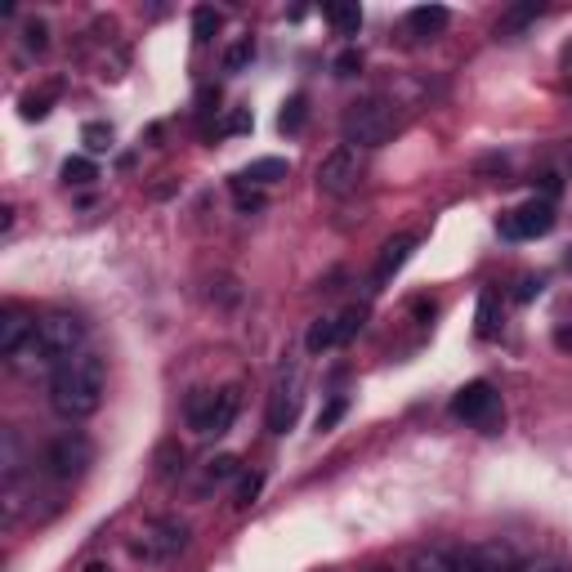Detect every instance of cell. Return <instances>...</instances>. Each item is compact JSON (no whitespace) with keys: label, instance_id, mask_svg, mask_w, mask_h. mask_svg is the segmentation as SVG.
<instances>
[{"label":"cell","instance_id":"obj_1","mask_svg":"<svg viewBox=\"0 0 572 572\" xmlns=\"http://www.w3.org/2000/svg\"><path fill=\"white\" fill-rule=\"evenodd\" d=\"M103 394H107V358L94 349H81L50 376V407L63 421H90L103 407Z\"/></svg>","mask_w":572,"mask_h":572},{"label":"cell","instance_id":"obj_2","mask_svg":"<svg viewBox=\"0 0 572 572\" xmlns=\"http://www.w3.org/2000/svg\"><path fill=\"white\" fill-rule=\"evenodd\" d=\"M81 349H86V322L67 309H54L46 318H36V335L14 367H63Z\"/></svg>","mask_w":572,"mask_h":572},{"label":"cell","instance_id":"obj_3","mask_svg":"<svg viewBox=\"0 0 572 572\" xmlns=\"http://www.w3.org/2000/svg\"><path fill=\"white\" fill-rule=\"evenodd\" d=\"M394 126H398V112H394L390 99H380V94H367V99L349 103L345 107V122H340V130H345V143L358 148V152L390 143Z\"/></svg>","mask_w":572,"mask_h":572},{"label":"cell","instance_id":"obj_4","mask_svg":"<svg viewBox=\"0 0 572 572\" xmlns=\"http://www.w3.org/2000/svg\"><path fill=\"white\" fill-rule=\"evenodd\" d=\"M90 466H94V443H90L81 430H63V434L50 438L46 452H41V470H46L54 483L81 479Z\"/></svg>","mask_w":572,"mask_h":572},{"label":"cell","instance_id":"obj_5","mask_svg":"<svg viewBox=\"0 0 572 572\" xmlns=\"http://www.w3.org/2000/svg\"><path fill=\"white\" fill-rule=\"evenodd\" d=\"M358 179H363V152L349 148V143H335L318 162V175H314L322 198H349L358 188Z\"/></svg>","mask_w":572,"mask_h":572},{"label":"cell","instance_id":"obj_6","mask_svg":"<svg viewBox=\"0 0 572 572\" xmlns=\"http://www.w3.org/2000/svg\"><path fill=\"white\" fill-rule=\"evenodd\" d=\"M183 546H188V523L162 514V519H148V523L139 527L135 559H143V563H170Z\"/></svg>","mask_w":572,"mask_h":572},{"label":"cell","instance_id":"obj_7","mask_svg":"<svg viewBox=\"0 0 572 572\" xmlns=\"http://www.w3.org/2000/svg\"><path fill=\"white\" fill-rule=\"evenodd\" d=\"M452 416H456V421H466V425L492 430V425L501 421V398H497V390H492L487 380H470L466 390H456Z\"/></svg>","mask_w":572,"mask_h":572},{"label":"cell","instance_id":"obj_8","mask_svg":"<svg viewBox=\"0 0 572 572\" xmlns=\"http://www.w3.org/2000/svg\"><path fill=\"white\" fill-rule=\"evenodd\" d=\"M555 228V206L550 202H523L519 211H510L506 219H501V233L506 238H514V242H532V238H546Z\"/></svg>","mask_w":572,"mask_h":572},{"label":"cell","instance_id":"obj_9","mask_svg":"<svg viewBox=\"0 0 572 572\" xmlns=\"http://www.w3.org/2000/svg\"><path fill=\"white\" fill-rule=\"evenodd\" d=\"M31 335H36V318L23 304H5V309H0V358L18 363L23 349L31 345Z\"/></svg>","mask_w":572,"mask_h":572},{"label":"cell","instance_id":"obj_10","mask_svg":"<svg viewBox=\"0 0 572 572\" xmlns=\"http://www.w3.org/2000/svg\"><path fill=\"white\" fill-rule=\"evenodd\" d=\"M215 416H219V390H193L183 398V425L193 434H215Z\"/></svg>","mask_w":572,"mask_h":572},{"label":"cell","instance_id":"obj_11","mask_svg":"<svg viewBox=\"0 0 572 572\" xmlns=\"http://www.w3.org/2000/svg\"><path fill=\"white\" fill-rule=\"evenodd\" d=\"M416 242H421L416 233H398V238H390L385 246H380V259H376V274H371V282H376V287H385V282H390V278L403 269V264L411 259Z\"/></svg>","mask_w":572,"mask_h":572},{"label":"cell","instance_id":"obj_12","mask_svg":"<svg viewBox=\"0 0 572 572\" xmlns=\"http://www.w3.org/2000/svg\"><path fill=\"white\" fill-rule=\"evenodd\" d=\"M291 425H295V394L278 385L269 398V434H287Z\"/></svg>","mask_w":572,"mask_h":572},{"label":"cell","instance_id":"obj_13","mask_svg":"<svg viewBox=\"0 0 572 572\" xmlns=\"http://www.w3.org/2000/svg\"><path fill=\"white\" fill-rule=\"evenodd\" d=\"M479 559H483V572H527L519 563V555L501 542H492V546H479Z\"/></svg>","mask_w":572,"mask_h":572},{"label":"cell","instance_id":"obj_14","mask_svg":"<svg viewBox=\"0 0 572 572\" xmlns=\"http://www.w3.org/2000/svg\"><path fill=\"white\" fill-rule=\"evenodd\" d=\"M291 175V166L282 162V157H259V162H251L238 179L242 183H278V179H287Z\"/></svg>","mask_w":572,"mask_h":572},{"label":"cell","instance_id":"obj_15","mask_svg":"<svg viewBox=\"0 0 572 572\" xmlns=\"http://www.w3.org/2000/svg\"><path fill=\"white\" fill-rule=\"evenodd\" d=\"M304 349H309V354L340 349V327H335V318H318V322L309 327V335H304Z\"/></svg>","mask_w":572,"mask_h":572},{"label":"cell","instance_id":"obj_16","mask_svg":"<svg viewBox=\"0 0 572 572\" xmlns=\"http://www.w3.org/2000/svg\"><path fill=\"white\" fill-rule=\"evenodd\" d=\"M407 27H411L416 36H438V31L447 27V10H443V5H421V10L407 14Z\"/></svg>","mask_w":572,"mask_h":572},{"label":"cell","instance_id":"obj_17","mask_svg":"<svg viewBox=\"0 0 572 572\" xmlns=\"http://www.w3.org/2000/svg\"><path fill=\"white\" fill-rule=\"evenodd\" d=\"M483 340H492L501 331V300H497V291H483L479 295V327H474Z\"/></svg>","mask_w":572,"mask_h":572},{"label":"cell","instance_id":"obj_18","mask_svg":"<svg viewBox=\"0 0 572 572\" xmlns=\"http://www.w3.org/2000/svg\"><path fill=\"white\" fill-rule=\"evenodd\" d=\"M238 411H242V390H238V385H224V390H219V416H215V438L233 430Z\"/></svg>","mask_w":572,"mask_h":572},{"label":"cell","instance_id":"obj_19","mask_svg":"<svg viewBox=\"0 0 572 572\" xmlns=\"http://www.w3.org/2000/svg\"><path fill=\"white\" fill-rule=\"evenodd\" d=\"M407 572H456V555L443 550V546H430V550H416L411 568Z\"/></svg>","mask_w":572,"mask_h":572},{"label":"cell","instance_id":"obj_20","mask_svg":"<svg viewBox=\"0 0 572 572\" xmlns=\"http://www.w3.org/2000/svg\"><path fill=\"white\" fill-rule=\"evenodd\" d=\"M327 23H331L340 36H358L363 10H358V5H327Z\"/></svg>","mask_w":572,"mask_h":572},{"label":"cell","instance_id":"obj_21","mask_svg":"<svg viewBox=\"0 0 572 572\" xmlns=\"http://www.w3.org/2000/svg\"><path fill=\"white\" fill-rule=\"evenodd\" d=\"M94 179H99V166H94L90 157H67V162H63V183L86 188V183H94Z\"/></svg>","mask_w":572,"mask_h":572},{"label":"cell","instance_id":"obj_22","mask_svg":"<svg viewBox=\"0 0 572 572\" xmlns=\"http://www.w3.org/2000/svg\"><path fill=\"white\" fill-rule=\"evenodd\" d=\"M242 461H238V456H215V461H206V487H219V483H228V479H238L242 470H238Z\"/></svg>","mask_w":572,"mask_h":572},{"label":"cell","instance_id":"obj_23","mask_svg":"<svg viewBox=\"0 0 572 572\" xmlns=\"http://www.w3.org/2000/svg\"><path fill=\"white\" fill-rule=\"evenodd\" d=\"M304 112H309V99H304V94H291L287 107H282V117H278V130H282V135H295V130L304 126Z\"/></svg>","mask_w":572,"mask_h":572},{"label":"cell","instance_id":"obj_24","mask_svg":"<svg viewBox=\"0 0 572 572\" xmlns=\"http://www.w3.org/2000/svg\"><path fill=\"white\" fill-rule=\"evenodd\" d=\"M259 487H264V474H259V470H242V474H238V487H233V506H238V510L251 506V501L259 497Z\"/></svg>","mask_w":572,"mask_h":572},{"label":"cell","instance_id":"obj_25","mask_svg":"<svg viewBox=\"0 0 572 572\" xmlns=\"http://www.w3.org/2000/svg\"><path fill=\"white\" fill-rule=\"evenodd\" d=\"M215 31H219V10H211V5L193 10V36H198V46H206Z\"/></svg>","mask_w":572,"mask_h":572},{"label":"cell","instance_id":"obj_26","mask_svg":"<svg viewBox=\"0 0 572 572\" xmlns=\"http://www.w3.org/2000/svg\"><path fill=\"white\" fill-rule=\"evenodd\" d=\"M23 46H27L31 54H46V46H50V27H46L41 18H31V23L23 27Z\"/></svg>","mask_w":572,"mask_h":572},{"label":"cell","instance_id":"obj_27","mask_svg":"<svg viewBox=\"0 0 572 572\" xmlns=\"http://www.w3.org/2000/svg\"><path fill=\"white\" fill-rule=\"evenodd\" d=\"M251 54H255V46H251V36H242V41L224 54V72H242L246 63H251Z\"/></svg>","mask_w":572,"mask_h":572},{"label":"cell","instance_id":"obj_28","mask_svg":"<svg viewBox=\"0 0 572 572\" xmlns=\"http://www.w3.org/2000/svg\"><path fill=\"white\" fill-rule=\"evenodd\" d=\"M81 139H86V148H90V152L112 148V130H107V126H99V122H90V126L81 130Z\"/></svg>","mask_w":572,"mask_h":572},{"label":"cell","instance_id":"obj_29","mask_svg":"<svg viewBox=\"0 0 572 572\" xmlns=\"http://www.w3.org/2000/svg\"><path fill=\"white\" fill-rule=\"evenodd\" d=\"M233 198H238V211H259L264 206V198L255 193V188H246L242 179H233Z\"/></svg>","mask_w":572,"mask_h":572},{"label":"cell","instance_id":"obj_30","mask_svg":"<svg viewBox=\"0 0 572 572\" xmlns=\"http://www.w3.org/2000/svg\"><path fill=\"white\" fill-rule=\"evenodd\" d=\"M46 112H50V94H27V99H23V117H27V122H41Z\"/></svg>","mask_w":572,"mask_h":572},{"label":"cell","instance_id":"obj_31","mask_svg":"<svg viewBox=\"0 0 572 572\" xmlns=\"http://www.w3.org/2000/svg\"><path fill=\"white\" fill-rule=\"evenodd\" d=\"M340 416H345V398H331V403H327V411L318 416V430H322V434H327V430H335Z\"/></svg>","mask_w":572,"mask_h":572},{"label":"cell","instance_id":"obj_32","mask_svg":"<svg viewBox=\"0 0 572 572\" xmlns=\"http://www.w3.org/2000/svg\"><path fill=\"white\" fill-rule=\"evenodd\" d=\"M358 67H363V54H354V50H349V54H340V59H335V76H354Z\"/></svg>","mask_w":572,"mask_h":572},{"label":"cell","instance_id":"obj_33","mask_svg":"<svg viewBox=\"0 0 572 572\" xmlns=\"http://www.w3.org/2000/svg\"><path fill=\"white\" fill-rule=\"evenodd\" d=\"M456 572H483L479 550H461V555H456Z\"/></svg>","mask_w":572,"mask_h":572},{"label":"cell","instance_id":"obj_34","mask_svg":"<svg viewBox=\"0 0 572 572\" xmlns=\"http://www.w3.org/2000/svg\"><path fill=\"white\" fill-rule=\"evenodd\" d=\"M246 126H251V112H233V122H228L224 130H228V135H238V130H246Z\"/></svg>","mask_w":572,"mask_h":572},{"label":"cell","instance_id":"obj_35","mask_svg":"<svg viewBox=\"0 0 572 572\" xmlns=\"http://www.w3.org/2000/svg\"><path fill=\"white\" fill-rule=\"evenodd\" d=\"M537 291H542V282H537V278H523V282H519V300H532Z\"/></svg>","mask_w":572,"mask_h":572},{"label":"cell","instance_id":"obj_36","mask_svg":"<svg viewBox=\"0 0 572 572\" xmlns=\"http://www.w3.org/2000/svg\"><path fill=\"white\" fill-rule=\"evenodd\" d=\"M555 345H559L563 354H572V327H559V331H555Z\"/></svg>","mask_w":572,"mask_h":572},{"label":"cell","instance_id":"obj_37","mask_svg":"<svg viewBox=\"0 0 572 572\" xmlns=\"http://www.w3.org/2000/svg\"><path fill=\"white\" fill-rule=\"evenodd\" d=\"M162 474H166V479L175 474V447H162Z\"/></svg>","mask_w":572,"mask_h":572},{"label":"cell","instance_id":"obj_38","mask_svg":"<svg viewBox=\"0 0 572 572\" xmlns=\"http://www.w3.org/2000/svg\"><path fill=\"white\" fill-rule=\"evenodd\" d=\"M527 572H572V563H542V568H527Z\"/></svg>","mask_w":572,"mask_h":572},{"label":"cell","instance_id":"obj_39","mask_svg":"<svg viewBox=\"0 0 572 572\" xmlns=\"http://www.w3.org/2000/svg\"><path fill=\"white\" fill-rule=\"evenodd\" d=\"M563 72L572 76V46H563Z\"/></svg>","mask_w":572,"mask_h":572},{"label":"cell","instance_id":"obj_40","mask_svg":"<svg viewBox=\"0 0 572 572\" xmlns=\"http://www.w3.org/2000/svg\"><path fill=\"white\" fill-rule=\"evenodd\" d=\"M367 572H398V568H390V563H371Z\"/></svg>","mask_w":572,"mask_h":572},{"label":"cell","instance_id":"obj_41","mask_svg":"<svg viewBox=\"0 0 572 572\" xmlns=\"http://www.w3.org/2000/svg\"><path fill=\"white\" fill-rule=\"evenodd\" d=\"M86 572H112V568H103V563H86Z\"/></svg>","mask_w":572,"mask_h":572},{"label":"cell","instance_id":"obj_42","mask_svg":"<svg viewBox=\"0 0 572 572\" xmlns=\"http://www.w3.org/2000/svg\"><path fill=\"white\" fill-rule=\"evenodd\" d=\"M322 572H331V568H322Z\"/></svg>","mask_w":572,"mask_h":572}]
</instances>
